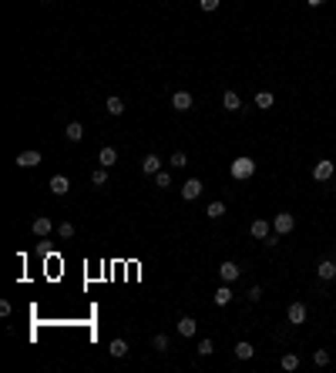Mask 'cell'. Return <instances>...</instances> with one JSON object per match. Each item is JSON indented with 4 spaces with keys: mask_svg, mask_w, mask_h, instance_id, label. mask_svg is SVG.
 <instances>
[{
    "mask_svg": "<svg viewBox=\"0 0 336 373\" xmlns=\"http://www.w3.org/2000/svg\"><path fill=\"white\" fill-rule=\"evenodd\" d=\"M229 175H232L235 181H246V178H252L256 175V161L249 158V155H239V158L229 165Z\"/></svg>",
    "mask_w": 336,
    "mask_h": 373,
    "instance_id": "1",
    "label": "cell"
},
{
    "mask_svg": "<svg viewBox=\"0 0 336 373\" xmlns=\"http://www.w3.org/2000/svg\"><path fill=\"white\" fill-rule=\"evenodd\" d=\"M306 316H309L306 303H289V309H286V319H289V326H302V323H306Z\"/></svg>",
    "mask_w": 336,
    "mask_h": 373,
    "instance_id": "2",
    "label": "cell"
},
{
    "mask_svg": "<svg viewBox=\"0 0 336 373\" xmlns=\"http://www.w3.org/2000/svg\"><path fill=\"white\" fill-rule=\"evenodd\" d=\"M272 229H276V236H289L292 229H296V219H292L289 212H279L272 219Z\"/></svg>",
    "mask_w": 336,
    "mask_h": 373,
    "instance_id": "3",
    "label": "cell"
},
{
    "mask_svg": "<svg viewBox=\"0 0 336 373\" xmlns=\"http://www.w3.org/2000/svg\"><path fill=\"white\" fill-rule=\"evenodd\" d=\"M333 175H336V165L329 158H323V161H316V165H313V178L316 181H329Z\"/></svg>",
    "mask_w": 336,
    "mask_h": 373,
    "instance_id": "4",
    "label": "cell"
},
{
    "mask_svg": "<svg viewBox=\"0 0 336 373\" xmlns=\"http://www.w3.org/2000/svg\"><path fill=\"white\" fill-rule=\"evenodd\" d=\"M239 272H242V269H239V266H235L232 259H225L222 266H219V279H222V283H229V286H232L235 279H239Z\"/></svg>",
    "mask_w": 336,
    "mask_h": 373,
    "instance_id": "5",
    "label": "cell"
},
{
    "mask_svg": "<svg viewBox=\"0 0 336 373\" xmlns=\"http://www.w3.org/2000/svg\"><path fill=\"white\" fill-rule=\"evenodd\" d=\"M249 232H252V239H259V242H266V239L272 236V226H269L266 219H256V222L249 226Z\"/></svg>",
    "mask_w": 336,
    "mask_h": 373,
    "instance_id": "6",
    "label": "cell"
},
{
    "mask_svg": "<svg viewBox=\"0 0 336 373\" xmlns=\"http://www.w3.org/2000/svg\"><path fill=\"white\" fill-rule=\"evenodd\" d=\"M37 165H41V151H21V155H17V168H37Z\"/></svg>",
    "mask_w": 336,
    "mask_h": 373,
    "instance_id": "7",
    "label": "cell"
},
{
    "mask_svg": "<svg viewBox=\"0 0 336 373\" xmlns=\"http://www.w3.org/2000/svg\"><path fill=\"white\" fill-rule=\"evenodd\" d=\"M199 195H202V181L199 178H189L185 185H182V199H185V202H195Z\"/></svg>",
    "mask_w": 336,
    "mask_h": 373,
    "instance_id": "8",
    "label": "cell"
},
{
    "mask_svg": "<svg viewBox=\"0 0 336 373\" xmlns=\"http://www.w3.org/2000/svg\"><path fill=\"white\" fill-rule=\"evenodd\" d=\"M316 276L319 279H336V259H319L316 262Z\"/></svg>",
    "mask_w": 336,
    "mask_h": 373,
    "instance_id": "9",
    "label": "cell"
},
{
    "mask_svg": "<svg viewBox=\"0 0 336 373\" xmlns=\"http://www.w3.org/2000/svg\"><path fill=\"white\" fill-rule=\"evenodd\" d=\"M192 104H195V101H192L189 91H175V94H172V108H175V111H189Z\"/></svg>",
    "mask_w": 336,
    "mask_h": 373,
    "instance_id": "10",
    "label": "cell"
},
{
    "mask_svg": "<svg viewBox=\"0 0 336 373\" xmlns=\"http://www.w3.org/2000/svg\"><path fill=\"white\" fill-rule=\"evenodd\" d=\"M34 236H37V239H44V236H51V229H54V226H51V219H47V215H41V219H34Z\"/></svg>",
    "mask_w": 336,
    "mask_h": 373,
    "instance_id": "11",
    "label": "cell"
},
{
    "mask_svg": "<svg viewBox=\"0 0 336 373\" xmlns=\"http://www.w3.org/2000/svg\"><path fill=\"white\" fill-rule=\"evenodd\" d=\"M141 171H145V175H158V171H161V158H158V155H145V158H141Z\"/></svg>",
    "mask_w": 336,
    "mask_h": 373,
    "instance_id": "12",
    "label": "cell"
},
{
    "mask_svg": "<svg viewBox=\"0 0 336 373\" xmlns=\"http://www.w3.org/2000/svg\"><path fill=\"white\" fill-rule=\"evenodd\" d=\"M64 138H67V141H74V145H78L81 138H84V124H81V121H71V124L64 128Z\"/></svg>",
    "mask_w": 336,
    "mask_h": 373,
    "instance_id": "13",
    "label": "cell"
},
{
    "mask_svg": "<svg viewBox=\"0 0 336 373\" xmlns=\"http://www.w3.org/2000/svg\"><path fill=\"white\" fill-rule=\"evenodd\" d=\"M175 326H179V333H182V336H195V333H199V323H195L192 316H182L179 323H175Z\"/></svg>",
    "mask_w": 336,
    "mask_h": 373,
    "instance_id": "14",
    "label": "cell"
},
{
    "mask_svg": "<svg viewBox=\"0 0 336 373\" xmlns=\"http://www.w3.org/2000/svg\"><path fill=\"white\" fill-rule=\"evenodd\" d=\"M235 356H239V360H252V356H256V346H252L249 339H239V343H235Z\"/></svg>",
    "mask_w": 336,
    "mask_h": 373,
    "instance_id": "15",
    "label": "cell"
},
{
    "mask_svg": "<svg viewBox=\"0 0 336 373\" xmlns=\"http://www.w3.org/2000/svg\"><path fill=\"white\" fill-rule=\"evenodd\" d=\"M47 189H51L54 195H67V189H71V181H67V175H54Z\"/></svg>",
    "mask_w": 336,
    "mask_h": 373,
    "instance_id": "16",
    "label": "cell"
},
{
    "mask_svg": "<svg viewBox=\"0 0 336 373\" xmlns=\"http://www.w3.org/2000/svg\"><path fill=\"white\" fill-rule=\"evenodd\" d=\"M98 161H101V168H111L114 161H118V151H114L111 145H108V148H101V151H98Z\"/></svg>",
    "mask_w": 336,
    "mask_h": 373,
    "instance_id": "17",
    "label": "cell"
},
{
    "mask_svg": "<svg viewBox=\"0 0 336 373\" xmlns=\"http://www.w3.org/2000/svg\"><path fill=\"white\" fill-rule=\"evenodd\" d=\"M104 111H108V114H114V118H118V114H124V101H121V98H118V94H111V98L104 101Z\"/></svg>",
    "mask_w": 336,
    "mask_h": 373,
    "instance_id": "18",
    "label": "cell"
},
{
    "mask_svg": "<svg viewBox=\"0 0 336 373\" xmlns=\"http://www.w3.org/2000/svg\"><path fill=\"white\" fill-rule=\"evenodd\" d=\"M222 108H225V111H239V108H242V101H239L235 91H225V94H222Z\"/></svg>",
    "mask_w": 336,
    "mask_h": 373,
    "instance_id": "19",
    "label": "cell"
},
{
    "mask_svg": "<svg viewBox=\"0 0 336 373\" xmlns=\"http://www.w3.org/2000/svg\"><path fill=\"white\" fill-rule=\"evenodd\" d=\"M108 353H111L114 360H124V356H128V343H124V339H111Z\"/></svg>",
    "mask_w": 336,
    "mask_h": 373,
    "instance_id": "20",
    "label": "cell"
},
{
    "mask_svg": "<svg viewBox=\"0 0 336 373\" xmlns=\"http://www.w3.org/2000/svg\"><path fill=\"white\" fill-rule=\"evenodd\" d=\"M229 303H232V289H229V283H222L215 289V306H229Z\"/></svg>",
    "mask_w": 336,
    "mask_h": 373,
    "instance_id": "21",
    "label": "cell"
},
{
    "mask_svg": "<svg viewBox=\"0 0 336 373\" xmlns=\"http://www.w3.org/2000/svg\"><path fill=\"white\" fill-rule=\"evenodd\" d=\"M91 185H94V189H104V185H108V168H94V171H91Z\"/></svg>",
    "mask_w": 336,
    "mask_h": 373,
    "instance_id": "22",
    "label": "cell"
},
{
    "mask_svg": "<svg viewBox=\"0 0 336 373\" xmlns=\"http://www.w3.org/2000/svg\"><path fill=\"white\" fill-rule=\"evenodd\" d=\"M272 101H276V98H272L269 91H259V94H256V108H262V111H266V108H272Z\"/></svg>",
    "mask_w": 336,
    "mask_h": 373,
    "instance_id": "23",
    "label": "cell"
},
{
    "mask_svg": "<svg viewBox=\"0 0 336 373\" xmlns=\"http://www.w3.org/2000/svg\"><path fill=\"white\" fill-rule=\"evenodd\" d=\"M279 366H282V370H296V366H299V356H296V353H286V356H282V360H279Z\"/></svg>",
    "mask_w": 336,
    "mask_h": 373,
    "instance_id": "24",
    "label": "cell"
},
{
    "mask_svg": "<svg viewBox=\"0 0 336 373\" xmlns=\"http://www.w3.org/2000/svg\"><path fill=\"white\" fill-rule=\"evenodd\" d=\"M168 165H172V168H185V165H189V158H185V151H172V158H168Z\"/></svg>",
    "mask_w": 336,
    "mask_h": 373,
    "instance_id": "25",
    "label": "cell"
},
{
    "mask_svg": "<svg viewBox=\"0 0 336 373\" xmlns=\"http://www.w3.org/2000/svg\"><path fill=\"white\" fill-rule=\"evenodd\" d=\"M195 353H199V356H212V353H215V343H212V339H202L199 346H195Z\"/></svg>",
    "mask_w": 336,
    "mask_h": 373,
    "instance_id": "26",
    "label": "cell"
},
{
    "mask_svg": "<svg viewBox=\"0 0 336 373\" xmlns=\"http://www.w3.org/2000/svg\"><path fill=\"white\" fill-rule=\"evenodd\" d=\"M205 215H209V219H222V215H225V202H212Z\"/></svg>",
    "mask_w": 336,
    "mask_h": 373,
    "instance_id": "27",
    "label": "cell"
},
{
    "mask_svg": "<svg viewBox=\"0 0 336 373\" xmlns=\"http://www.w3.org/2000/svg\"><path fill=\"white\" fill-rule=\"evenodd\" d=\"M151 346H155L158 353H165V350H168V336H165V333H155V339H151Z\"/></svg>",
    "mask_w": 336,
    "mask_h": 373,
    "instance_id": "28",
    "label": "cell"
},
{
    "mask_svg": "<svg viewBox=\"0 0 336 373\" xmlns=\"http://www.w3.org/2000/svg\"><path fill=\"white\" fill-rule=\"evenodd\" d=\"M155 185H158V189H172V175H168V171H158Z\"/></svg>",
    "mask_w": 336,
    "mask_h": 373,
    "instance_id": "29",
    "label": "cell"
},
{
    "mask_svg": "<svg viewBox=\"0 0 336 373\" xmlns=\"http://www.w3.org/2000/svg\"><path fill=\"white\" fill-rule=\"evenodd\" d=\"M313 363H316V366H326V363H329V353H326V350H313Z\"/></svg>",
    "mask_w": 336,
    "mask_h": 373,
    "instance_id": "30",
    "label": "cell"
},
{
    "mask_svg": "<svg viewBox=\"0 0 336 373\" xmlns=\"http://www.w3.org/2000/svg\"><path fill=\"white\" fill-rule=\"evenodd\" d=\"M57 236H61V239H71V236H74V222H61Z\"/></svg>",
    "mask_w": 336,
    "mask_h": 373,
    "instance_id": "31",
    "label": "cell"
},
{
    "mask_svg": "<svg viewBox=\"0 0 336 373\" xmlns=\"http://www.w3.org/2000/svg\"><path fill=\"white\" fill-rule=\"evenodd\" d=\"M219 4H222V0H199V7L205 14H212V11H219Z\"/></svg>",
    "mask_w": 336,
    "mask_h": 373,
    "instance_id": "32",
    "label": "cell"
},
{
    "mask_svg": "<svg viewBox=\"0 0 336 373\" xmlns=\"http://www.w3.org/2000/svg\"><path fill=\"white\" fill-rule=\"evenodd\" d=\"M246 296H249V303H259V299H262V286H252Z\"/></svg>",
    "mask_w": 336,
    "mask_h": 373,
    "instance_id": "33",
    "label": "cell"
},
{
    "mask_svg": "<svg viewBox=\"0 0 336 373\" xmlns=\"http://www.w3.org/2000/svg\"><path fill=\"white\" fill-rule=\"evenodd\" d=\"M11 309H14V306L7 303V299H0V316H11Z\"/></svg>",
    "mask_w": 336,
    "mask_h": 373,
    "instance_id": "34",
    "label": "cell"
},
{
    "mask_svg": "<svg viewBox=\"0 0 336 373\" xmlns=\"http://www.w3.org/2000/svg\"><path fill=\"white\" fill-rule=\"evenodd\" d=\"M306 4H309V7H323L326 0H306Z\"/></svg>",
    "mask_w": 336,
    "mask_h": 373,
    "instance_id": "35",
    "label": "cell"
}]
</instances>
